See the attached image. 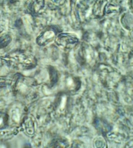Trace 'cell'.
<instances>
[{"label": "cell", "mask_w": 133, "mask_h": 148, "mask_svg": "<svg viewBox=\"0 0 133 148\" xmlns=\"http://www.w3.org/2000/svg\"><path fill=\"white\" fill-rule=\"evenodd\" d=\"M3 120L2 118H0V125L2 124V123Z\"/></svg>", "instance_id": "6da1fadb"}]
</instances>
